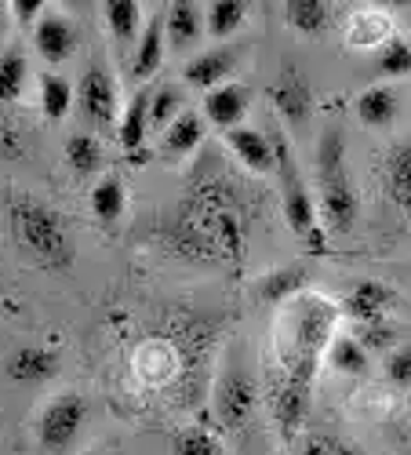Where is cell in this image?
Instances as JSON below:
<instances>
[{"label":"cell","mask_w":411,"mask_h":455,"mask_svg":"<svg viewBox=\"0 0 411 455\" xmlns=\"http://www.w3.org/2000/svg\"><path fill=\"white\" fill-rule=\"evenodd\" d=\"M339 314L343 307L331 302L320 291H303L288 299L284 307H277L273 321V383L303 387L313 390L317 368L324 364V354L331 347V339L339 335Z\"/></svg>","instance_id":"cell-1"},{"label":"cell","mask_w":411,"mask_h":455,"mask_svg":"<svg viewBox=\"0 0 411 455\" xmlns=\"http://www.w3.org/2000/svg\"><path fill=\"white\" fill-rule=\"evenodd\" d=\"M8 230L19 251H26L36 267L66 274L77 262V244L69 237L66 219L29 194H15L8 201Z\"/></svg>","instance_id":"cell-2"},{"label":"cell","mask_w":411,"mask_h":455,"mask_svg":"<svg viewBox=\"0 0 411 455\" xmlns=\"http://www.w3.org/2000/svg\"><path fill=\"white\" fill-rule=\"evenodd\" d=\"M317 215L324 234H350L360 215V197L346 164V135L324 128L317 142Z\"/></svg>","instance_id":"cell-3"},{"label":"cell","mask_w":411,"mask_h":455,"mask_svg":"<svg viewBox=\"0 0 411 455\" xmlns=\"http://www.w3.org/2000/svg\"><path fill=\"white\" fill-rule=\"evenodd\" d=\"M270 142H273V157H277V172L273 175L281 179V212H284L288 230L303 241L306 251L328 255V234H324L320 215H317V197L310 194L306 175L295 161V149H291L288 135L281 128H273Z\"/></svg>","instance_id":"cell-4"},{"label":"cell","mask_w":411,"mask_h":455,"mask_svg":"<svg viewBox=\"0 0 411 455\" xmlns=\"http://www.w3.org/2000/svg\"><path fill=\"white\" fill-rule=\"evenodd\" d=\"M88 419V401L81 394H59L51 397L41 415H36V444L44 451H62L77 441Z\"/></svg>","instance_id":"cell-5"},{"label":"cell","mask_w":411,"mask_h":455,"mask_svg":"<svg viewBox=\"0 0 411 455\" xmlns=\"http://www.w3.org/2000/svg\"><path fill=\"white\" fill-rule=\"evenodd\" d=\"M258 401V387L251 371L244 368V361H233L226 371H222L218 387H215V419L222 430H241Z\"/></svg>","instance_id":"cell-6"},{"label":"cell","mask_w":411,"mask_h":455,"mask_svg":"<svg viewBox=\"0 0 411 455\" xmlns=\"http://www.w3.org/2000/svg\"><path fill=\"white\" fill-rule=\"evenodd\" d=\"M77 106L84 113L88 124H114L121 117V84L114 77V69H109L102 59H95L84 77H81V88H77Z\"/></svg>","instance_id":"cell-7"},{"label":"cell","mask_w":411,"mask_h":455,"mask_svg":"<svg viewBox=\"0 0 411 455\" xmlns=\"http://www.w3.org/2000/svg\"><path fill=\"white\" fill-rule=\"evenodd\" d=\"M270 102H273V109H277V117L288 124V128H306L310 121H313V106H317V99H313V84H310V77L298 66H284L281 73H277V81L270 84Z\"/></svg>","instance_id":"cell-8"},{"label":"cell","mask_w":411,"mask_h":455,"mask_svg":"<svg viewBox=\"0 0 411 455\" xmlns=\"http://www.w3.org/2000/svg\"><path fill=\"white\" fill-rule=\"evenodd\" d=\"M241 59H244V48L241 44H218V48H208V52H201L197 59H190L182 66V77H186V84L190 88H201V92H215V88H222V84H230V77H233V69L241 66Z\"/></svg>","instance_id":"cell-9"},{"label":"cell","mask_w":411,"mask_h":455,"mask_svg":"<svg viewBox=\"0 0 411 455\" xmlns=\"http://www.w3.org/2000/svg\"><path fill=\"white\" fill-rule=\"evenodd\" d=\"M393 307H397L393 288L383 284V281H375V277L357 281V284L346 291V299H343V314L353 321V328H357V324L390 321V310H393Z\"/></svg>","instance_id":"cell-10"},{"label":"cell","mask_w":411,"mask_h":455,"mask_svg":"<svg viewBox=\"0 0 411 455\" xmlns=\"http://www.w3.org/2000/svg\"><path fill=\"white\" fill-rule=\"evenodd\" d=\"M33 48L48 66H62L73 52H77V26H73L62 12H44L41 22L33 26Z\"/></svg>","instance_id":"cell-11"},{"label":"cell","mask_w":411,"mask_h":455,"mask_svg":"<svg viewBox=\"0 0 411 455\" xmlns=\"http://www.w3.org/2000/svg\"><path fill=\"white\" fill-rule=\"evenodd\" d=\"M62 354L51 347H22L4 361V375L19 387H44L59 375Z\"/></svg>","instance_id":"cell-12"},{"label":"cell","mask_w":411,"mask_h":455,"mask_svg":"<svg viewBox=\"0 0 411 455\" xmlns=\"http://www.w3.org/2000/svg\"><path fill=\"white\" fill-rule=\"evenodd\" d=\"M230 146V154L251 172V175H273L277 172V157H273V142H270V132L263 128H233L222 135Z\"/></svg>","instance_id":"cell-13"},{"label":"cell","mask_w":411,"mask_h":455,"mask_svg":"<svg viewBox=\"0 0 411 455\" xmlns=\"http://www.w3.org/2000/svg\"><path fill=\"white\" fill-rule=\"evenodd\" d=\"M248 106H251V92L244 84L230 81V84H222V88L204 95V121L226 135V132L241 128V121L248 117Z\"/></svg>","instance_id":"cell-14"},{"label":"cell","mask_w":411,"mask_h":455,"mask_svg":"<svg viewBox=\"0 0 411 455\" xmlns=\"http://www.w3.org/2000/svg\"><path fill=\"white\" fill-rule=\"evenodd\" d=\"M353 113L368 128H390L400 117V92L393 84H371L353 99Z\"/></svg>","instance_id":"cell-15"},{"label":"cell","mask_w":411,"mask_h":455,"mask_svg":"<svg viewBox=\"0 0 411 455\" xmlns=\"http://www.w3.org/2000/svg\"><path fill=\"white\" fill-rule=\"evenodd\" d=\"M204 135H208L204 113H197V109H182L178 117L164 128L161 154H168V157H190L194 149L204 142Z\"/></svg>","instance_id":"cell-16"},{"label":"cell","mask_w":411,"mask_h":455,"mask_svg":"<svg viewBox=\"0 0 411 455\" xmlns=\"http://www.w3.org/2000/svg\"><path fill=\"white\" fill-rule=\"evenodd\" d=\"M310 288V270L306 267H281V270H270L255 281V295L266 302V307H284L288 299L303 295Z\"/></svg>","instance_id":"cell-17"},{"label":"cell","mask_w":411,"mask_h":455,"mask_svg":"<svg viewBox=\"0 0 411 455\" xmlns=\"http://www.w3.org/2000/svg\"><path fill=\"white\" fill-rule=\"evenodd\" d=\"M201 33H204V12L197 4H190V0H175V4L168 8V15H164L168 44L175 52H186V48H194L201 41Z\"/></svg>","instance_id":"cell-18"},{"label":"cell","mask_w":411,"mask_h":455,"mask_svg":"<svg viewBox=\"0 0 411 455\" xmlns=\"http://www.w3.org/2000/svg\"><path fill=\"white\" fill-rule=\"evenodd\" d=\"M88 208H91L95 222H102V226H117V222L124 219V208H128L124 179H121V175H102V179L91 186Z\"/></svg>","instance_id":"cell-19"},{"label":"cell","mask_w":411,"mask_h":455,"mask_svg":"<svg viewBox=\"0 0 411 455\" xmlns=\"http://www.w3.org/2000/svg\"><path fill=\"white\" fill-rule=\"evenodd\" d=\"M66 164L77 179H95L106 168V149L91 132H73L66 139Z\"/></svg>","instance_id":"cell-20"},{"label":"cell","mask_w":411,"mask_h":455,"mask_svg":"<svg viewBox=\"0 0 411 455\" xmlns=\"http://www.w3.org/2000/svg\"><path fill=\"white\" fill-rule=\"evenodd\" d=\"M284 26L298 36H320L331 26V4L324 0H288L284 4Z\"/></svg>","instance_id":"cell-21"},{"label":"cell","mask_w":411,"mask_h":455,"mask_svg":"<svg viewBox=\"0 0 411 455\" xmlns=\"http://www.w3.org/2000/svg\"><path fill=\"white\" fill-rule=\"evenodd\" d=\"M386 189L390 201L411 219V142H397L386 157Z\"/></svg>","instance_id":"cell-22"},{"label":"cell","mask_w":411,"mask_h":455,"mask_svg":"<svg viewBox=\"0 0 411 455\" xmlns=\"http://www.w3.org/2000/svg\"><path fill=\"white\" fill-rule=\"evenodd\" d=\"M393 36V22L383 12H353L346 22V44L350 48H383Z\"/></svg>","instance_id":"cell-23"},{"label":"cell","mask_w":411,"mask_h":455,"mask_svg":"<svg viewBox=\"0 0 411 455\" xmlns=\"http://www.w3.org/2000/svg\"><path fill=\"white\" fill-rule=\"evenodd\" d=\"M164 15H157V19H149V26L138 33V44H135V77L138 81H146V77H154V73L161 69V62H164Z\"/></svg>","instance_id":"cell-24"},{"label":"cell","mask_w":411,"mask_h":455,"mask_svg":"<svg viewBox=\"0 0 411 455\" xmlns=\"http://www.w3.org/2000/svg\"><path fill=\"white\" fill-rule=\"evenodd\" d=\"M324 361H328L331 371L350 375V379H360V375H368V368H371V354L357 343V335H343V331L331 339Z\"/></svg>","instance_id":"cell-25"},{"label":"cell","mask_w":411,"mask_h":455,"mask_svg":"<svg viewBox=\"0 0 411 455\" xmlns=\"http://www.w3.org/2000/svg\"><path fill=\"white\" fill-rule=\"evenodd\" d=\"M248 12L251 4H244V0H211V4H204V33L230 44V36L248 22Z\"/></svg>","instance_id":"cell-26"},{"label":"cell","mask_w":411,"mask_h":455,"mask_svg":"<svg viewBox=\"0 0 411 455\" xmlns=\"http://www.w3.org/2000/svg\"><path fill=\"white\" fill-rule=\"evenodd\" d=\"M149 132H154V128H149V92L142 88V92L131 95V102L121 109L117 135H121V146H124V149H142V142H146Z\"/></svg>","instance_id":"cell-27"},{"label":"cell","mask_w":411,"mask_h":455,"mask_svg":"<svg viewBox=\"0 0 411 455\" xmlns=\"http://www.w3.org/2000/svg\"><path fill=\"white\" fill-rule=\"evenodd\" d=\"M73 106H77V88H73L62 73H44L41 77V113L44 117L62 121Z\"/></svg>","instance_id":"cell-28"},{"label":"cell","mask_w":411,"mask_h":455,"mask_svg":"<svg viewBox=\"0 0 411 455\" xmlns=\"http://www.w3.org/2000/svg\"><path fill=\"white\" fill-rule=\"evenodd\" d=\"M26 81H29V62L19 48H8L0 52V106L4 102H15L22 92H26Z\"/></svg>","instance_id":"cell-29"},{"label":"cell","mask_w":411,"mask_h":455,"mask_svg":"<svg viewBox=\"0 0 411 455\" xmlns=\"http://www.w3.org/2000/svg\"><path fill=\"white\" fill-rule=\"evenodd\" d=\"M102 19H106L109 33H114L121 44H128V41H135V36H138L142 8L135 4V0H109V4H102Z\"/></svg>","instance_id":"cell-30"},{"label":"cell","mask_w":411,"mask_h":455,"mask_svg":"<svg viewBox=\"0 0 411 455\" xmlns=\"http://www.w3.org/2000/svg\"><path fill=\"white\" fill-rule=\"evenodd\" d=\"M375 69H379V77H386V81L407 77L411 73V41L407 36H400V33L390 36V41L379 48V55H375Z\"/></svg>","instance_id":"cell-31"},{"label":"cell","mask_w":411,"mask_h":455,"mask_svg":"<svg viewBox=\"0 0 411 455\" xmlns=\"http://www.w3.org/2000/svg\"><path fill=\"white\" fill-rule=\"evenodd\" d=\"M171 455H222V444H218L215 430H208L201 423H190L171 437Z\"/></svg>","instance_id":"cell-32"},{"label":"cell","mask_w":411,"mask_h":455,"mask_svg":"<svg viewBox=\"0 0 411 455\" xmlns=\"http://www.w3.org/2000/svg\"><path fill=\"white\" fill-rule=\"evenodd\" d=\"M182 113V88L178 84H161L149 92V128L164 132Z\"/></svg>","instance_id":"cell-33"},{"label":"cell","mask_w":411,"mask_h":455,"mask_svg":"<svg viewBox=\"0 0 411 455\" xmlns=\"http://www.w3.org/2000/svg\"><path fill=\"white\" fill-rule=\"evenodd\" d=\"M357 343L368 350V354H390L397 350V324L393 321H375V324H357Z\"/></svg>","instance_id":"cell-34"},{"label":"cell","mask_w":411,"mask_h":455,"mask_svg":"<svg viewBox=\"0 0 411 455\" xmlns=\"http://www.w3.org/2000/svg\"><path fill=\"white\" fill-rule=\"evenodd\" d=\"M295 455H364V451L339 441V437H331V434H310L295 448Z\"/></svg>","instance_id":"cell-35"},{"label":"cell","mask_w":411,"mask_h":455,"mask_svg":"<svg viewBox=\"0 0 411 455\" xmlns=\"http://www.w3.org/2000/svg\"><path fill=\"white\" fill-rule=\"evenodd\" d=\"M22 154H26V139L15 124V117L0 106V161H19Z\"/></svg>","instance_id":"cell-36"},{"label":"cell","mask_w":411,"mask_h":455,"mask_svg":"<svg viewBox=\"0 0 411 455\" xmlns=\"http://www.w3.org/2000/svg\"><path fill=\"white\" fill-rule=\"evenodd\" d=\"M386 379L400 390H411V347L407 343L386 354Z\"/></svg>","instance_id":"cell-37"},{"label":"cell","mask_w":411,"mask_h":455,"mask_svg":"<svg viewBox=\"0 0 411 455\" xmlns=\"http://www.w3.org/2000/svg\"><path fill=\"white\" fill-rule=\"evenodd\" d=\"M8 8H12V19L19 26H36V22H41V15L48 12L44 0H12Z\"/></svg>","instance_id":"cell-38"},{"label":"cell","mask_w":411,"mask_h":455,"mask_svg":"<svg viewBox=\"0 0 411 455\" xmlns=\"http://www.w3.org/2000/svg\"><path fill=\"white\" fill-rule=\"evenodd\" d=\"M8 19H12V8L4 4V0H0V33H4V29H8Z\"/></svg>","instance_id":"cell-39"},{"label":"cell","mask_w":411,"mask_h":455,"mask_svg":"<svg viewBox=\"0 0 411 455\" xmlns=\"http://www.w3.org/2000/svg\"><path fill=\"white\" fill-rule=\"evenodd\" d=\"M407 281H411V267H407Z\"/></svg>","instance_id":"cell-40"}]
</instances>
